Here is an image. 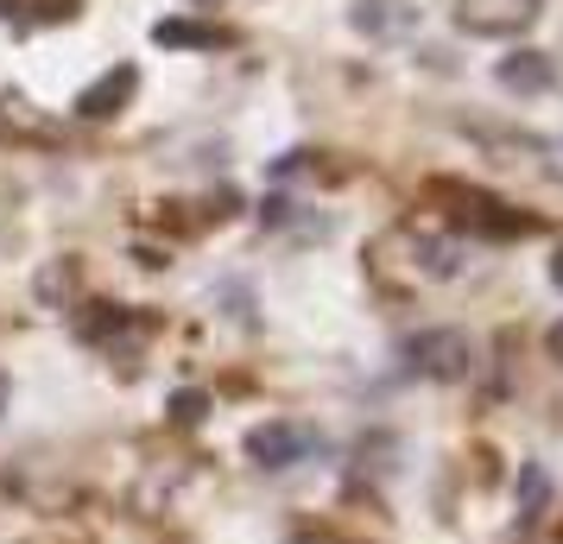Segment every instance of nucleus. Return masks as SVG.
<instances>
[{
    "instance_id": "nucleus-1",
    "label": "nucleus",
    "mask_w": 563,
    "mask_h": 544,
    "mask_svg": "<svg viewBox=\"0 0 563 544\" xmlns=\"http://www.w3.org/2000/svg\"><path fill=\"white\" fill-rule=\"evenodd\" d=\"M431 197H437V203H456L462 222H468V229H482V234H494V241H507V234H532V229H538L532 215L507 209L500 197H487V190H462V184H450V178H437V184H431Z\"/></svg>"
},
{
    "instance_id": "nucleus-2",
    "label": "nucleus",
    "mask_w": 563,
    "mask_h": 544,
    "mask_svg": "<svg viewBox=\"0 0 563 544\" xmlns=\"http://www.w3.org/2000/svg\"><path fill=\"white\" fill-rule=\"evenodd\" d=\"M544 0H456V32L468 38H519L538 26Z\"/></svg>"
},
{
    "instance_id": "nucleus-3",
    "label": "nucleus",
    "mask_w": 563,
    "mask_h": 544,
    "mask_svg": "<svg viewBox=\"0 0 563 544\" xmlns=\"http://www.w3.org/2000/svg\"><path fill=\"white\" fill-rule=\"evenodd\" d=\"M247 456H254V468H298L317 456V431L298 418H266L247 431Z\"/></svg>"
},
{
    "instance_id": "nucleus-4",
    "label": "nucleus",
    "mask_w": 563,
    "mask_h": 544,
    "mask_svg": "<svg viewBox=\"0 0 563 544\" xmlns=\"http://www.w3.org/2000/svg\"><path fill=\"white\" fill-rule=\"evenodd\" d=\"M411 367H418L424 380L456 387V380L475 374V342L462 336V330H424V336H411Z\"/></svg>"
},
{
    "instance_id": "nucleus-5",
    "label": "nucleus",
    "mask_w": 563,
    "mask_h": 544,
    "mask_svg": "<svg viewBox=\"0 0 563 544\" xmlns=\"http://www.w3.org/2000/svg\"><path fill=\"white\" fill-rule=\"evenodd\" d=\"M349 26L361 38H374V45H393V38H411V32L424 26V7L418 0H355Z\"/></svg>"
},
{
    "instance_id": "nucleus-6",
    "label": "nucleus",
    "mask_w": 563,
    "mask_h": 544,
    "mask_svg": "<svg viewBox=\"0 0 563 544\" xmlns=\"http://www.w3.org/2000/svg\"><path fill=\"white\" fill-rule=\"evenodd\" d=\"M133 96H140V70H133V64H114V70H102L96 82H82L70 108H77V121H114Z\"/></svg>"
},
{
    "instance_id": "nucleus-7",
    "label": "nucleus",
    "mask_w": 563,
    "mask_h": 544,
    "mask_svg": "<svg viewBox=\"0 0 563 544\" xmlns=\"http://www.w3.org/2000/svg\"><path fill=\"white\" fill-rule=\"evenodd\" d=\"M494 82L507 89V96H544L551 82H558V70H551V57L544 52H512L494 64Z\"/></svg>"
},
{
    "instance_id": "nucleus-8",
    "label": "nucleus",
    "mask_w": 563,
    "mask_h": 544,
    "mask_svg": "<svg viewBox=\"0 0 563 544\" xmlns=\"http://www.w3.org/2000/svg\"><path fill=\"white\" fill-rule=\"evenodd\" d=\"M411 266H418L424 279H456L462 273V247L456 241H443V234H411Z\"/></svg>"
},
{
    "instance_id": "nucleus-9",
    "label": "nucleus",
    "mask_w": 563,
    "mask_h": 544,
    "mask_svg": "<svg viewBox=\"0 0 563 544\" xmlns=\"http://www.w3.org/2000/svg\"><path fill=\"white\" fill-rule=\"evenodd\" d=\"M153 45H165V52H216V45H222V32L197 26V20H158Z\"/></svg>"
},
{
    "instance_id": "nucleus-10",
    "label": "nucleus",
    "mask_w": 563,
    "mask_h": 544,
    "mask_svg": "<svg viewBox=\"0 0 563 544\" xmlns=\"http://www.w3.org/2000/svg\"><path fill=\"white\" fill-rule=\"evenodd\" d=\"M0 133H13V140H57V127L26 96H0Z\"/></svg>"
},
{
    "instance_id": "nucleus-11",
    "label": "nucleus",
    "mask_w": 563,
    "mask_h": 544,
    "mask_svg": "<svg viewBox=\"0 0 563 544\" xmlns=\"http://www.w3.org/2000/svg\"><path fill=\"white\" fill-rule=\"evenodd\" d=\"M82 0H13V20H45V26H57V20H77Z\"/></svg>"
},
{
    "instance_id": "nucleus-12",
    "label": "nucleus",
    "mask_w": 563,
    "mask_h": 544,
    "mask_svg": "<svg viewBox=\"0 0 563 544\" xmlns=\"http://www.w3.org/2000/svg\"><path fill=\"white\" fill-rule=\"evenodd\" d=\"M70 291H77V259H52V266L38 273V298L57 304V298H70Z\"/></svg>"
},
{
    "instance_id": "nucleus-13",
    "label": "nucleus",
    "mask_w": 563,
    "mask_h": 544,
    "mask_svg": "<svg viewBox=\"0 0 563 544\" xmlns=\"http://www.w3.org/2000/svg\"><path fill=\"white\" fill-rule=\"evenodd\" d=\"M209 412V392H172V424H197Z\"/></svg>"
},
{
    "instance_id": "nucleus-14",
    "label": "nucleus",
    "mask_w": 563,
    "mask_h": 544,
    "mask_svg": "<svg viewBox=\"0 0 563 544\" xmlns=\"http://www.w3.org/2000/svg\"><path fill=\"white\" fill-rule=\"evenodd\" d=\"M532 153H544V171H551V178L563 184V140H538Z\"/></svg>"
},
{
    "instance_id": "nucleus-15",
    "label": "nucleus",
    "mask_w": 563,
    "mask_h": 544,
    "mask_svg": "<svg viewBox=\"0 0 563 544\" xmlns=\"http://www.w3.org/2000/svg\"><path fill=\"white\" fill-rule=\"evenodd\" d=\"M538 507H544V475L526 468V519H538Z\"/></svg>"
},
{
    "instance_id": "nucleus-16",
    "label": "nucleus",
    "mask_w": 563,
    "mask_h": 544,
    "mask_svg": "<svg viewBox=\"0 0 563 544\" xmlns=\"http://www.w3.org/2000/svg\"><path fill=\"white\" fill-rule=\"evenodd\" d=\"M544 355H551V362L563 367V317H558V323H551V330H544Z\"/></svg>"
},
{
    "instance_id": "nucleus-17",
    "label": "nucleus",
    "mask_w": 563,
    "mask_h": 544,
    "mask_svg": "<svg viewBox=\"0 0 563 544\" xmlns=\"http://www.w3.org/2000/svg\"><path fill=\"white\" fill-rule=\"evenodd\" d=\"M551 286L563 291V247H558V254H551Z\"/></svg>"
},
{
    "instance_id": "nucleus-18",
    "label": "nucleus",
    "mask_w": 563,
    "mask_h": 544,
    "mask_svg": "<svg viewBox=\"0 0 563 544\" xmlns=\"http://www.w3.org/2000/svg\"><path fill=\"white\" fill-rule=\"evenodd\" d=\"M7 406H13V380H7V374H0V412H7Z\"/></svg>"
},
{
    "instance_id": "nucleus-19",
    "label": "nucleus",
    "mask_w": 563,
    "mask_h": 544,
    "mask_svg": "<svg viewBox=\"0 0 563 544\" xmlns=\"http://www.w3.org/2000/svg\"><path fill=\"white\" fill-rule=\"evenodd\" d=\"M190 7H203V13H209V7H222V0H190Z\"/></svg>"
}]
</instances>
